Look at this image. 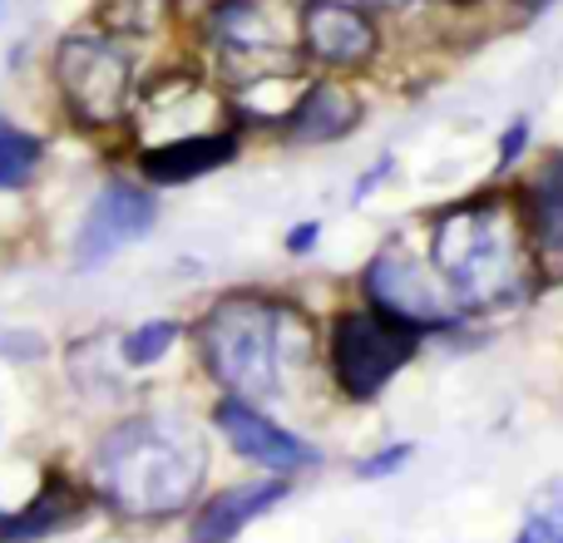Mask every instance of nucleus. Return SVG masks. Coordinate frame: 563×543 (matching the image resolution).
I'll return each instance as SVG.
<instances>
[{
	"instance_id": "1",
	"label": "nucleus",
	"mask_w": 563,
	"mask_h": 543,
	"mask_svg": "<svg viewBox=\"0 0 563 543\" xmlns=\"http://www.w3.org/2000/svg\"><path fill=\"white\" fill-rule=\"evenodd\" d=\"M208 475V445L184 415L119 420L89 459V489L129 524L184 514Z\"/></svg>"
},
{
	"instance_id": "2",
	"label": "nucleus",
	"mask_w": 563,
	"mask_h": 543,
	"mask_svg": "<svg viewBox=\"0 0 563 543\" xmlns=\"http://www.w3.org/2000/svg\"><path fill=\"white\" fill-rule=\"evenodd\" d=\"M430 267L445 277L465 317L525 301L534 281V247L519 208H509L499 193L445 203L430 218Z\"/></svg>"
},
{
	"instance_id": "3",
	"label": "nucleus",
	"mask_w": 563,
	"mask_h": 543,
	"mask_svg": "<svg viewBox=\"0 0 563 543\" xmlns=\"http://www.w3.org/2000/svg\"><path fill=\"white\" fill-rule=\"evenodd\" d=\"M307 321L291 301L267 291H228L198 321V356L213 386L238 400H277L287 370L307 361Z\"/></svg>"
},
{
	"instance_id": "4",
	"label": "nucleus",
	"mask_w": 563,
	"mask_h": 543,
	"mask_svg": "<svg viewBox=\"0 0 563 543\" xmlns=\"http://www.w3.org/2000/svg\"><path fill=\"white\" fill-rule=\"evenodd\" d=\"M420 346L426 336L406 321L376 307H346L327 321V376L341 400L371 406L420 356Z\"/></svg>"
},
{
	"instance_id": "5",
	"label": "nucleus",
	"mask_w": 563,
	"mask_h": 543,
	"mask_svg": "<svg viewBox=\"0 0 563 543\" xmlns=\"http://www.w3.org/2000/svg\"><path fill=\"white\" fill-rule=\"evenodd\" d=\"M361 297H366V307L416 326L420 336H455V331L470 326L460 301L450 297L445 277L430 267V257L410 253L406 243H386L366 257V267H361Z\"/></svg>"
},
{
	"instance_id": "6",
	"label": "nucleus",
	"mask_w": 563,
	"mask_h": 543,
	"mask_svg": "<svg viewBox=\"0 0 563 543\" xmlns=\"http://www.w3.org/2000/svg\"><path fill=\"white\" fill-rule=\"evenodd\" d=\"M55 79L65 89V104L79 124L104 129L124 114L129 89H134V59L129 49H119L114 40L75 35L59 45L55 55Z\"/></svg>"
},
{
	"instance_id": "7",
	"label": "nucleus",
	"mask_w": 563,
	"mask_h": 543,
	"mask_svg": "<svg viewBox=\"0 0 563 543\" xmlns=\"http://www.w3.org/2000/svg\"><path fill=\"white\" fill-rule=\"evenodd\" d=\"M213 430L233 445L238 459L247 465L267 469V475H287L297 479L301 469H317L321 465V450L307 445L297 430L277 425L267 410H257L253 400H238V396H223L213 406Z\"/></svg>"
},
{
	"instance_id": "8",
	"label": "nucleus",
	"mask_w": 563,
	"mask_h": 543,
	"mask_svg": "<svg viewBox=\"0 0 563 543\" xmlns=\"http://www.w3.org/2000/svg\"><path fill=\"white\" fill-rule=\"evenodd\" d=\"M297 45L307 59L327 69L371 65L380 49L376 10L361 0H301L297 5Z\"/></svg>"
},
{
	"instance_id": "9",
	"label": "nucleus",
	"mask_w": 563,
	"mask_h": 543,
	"mask_svg": "<svg viewBox=\"0 0 563 543\" xmlns=\"http://www.w3.org/2000/svg\"><path fill=\"white\" fill-rule=\"evenodd\" d=\"M154 223H158L154 193L139 184H124V178H109L95 193V203H89L85 223H79V233H75V267L79 272L104 267L109 257L124 253L129 243L154 233Z\"/></svg>"
},
{
	"instance_id": "10",
	"label": "nucleus",
	"mask_w": 563,
	"mask_h": 543,
	"mask_svg": "<svg viewBox=\"0 0 563 543\" xmlns=\"http://www.w3.org/2000/svg\"><path fill=\"white\" fill-rule=\"evenodd\" d=\"M366 119V99L356 95L351 85L341 79H311L297 99L277 114L282 134L287 144H301V148H317V144H341L351 138Z\"/></svg>"
},
{
	"instance_id": "11",
	"label": "nucleus",
	"mask_w": 563,
	"mask_h": 543,
	"mask_svg": "<svg viewBox=\"0 0 563 543\" xmlns=\"http://www.w3.org/2000/svg\"><path fill=\"white\" fill-rule=\"evenodd\" d=\"M291 499V479L287 475H267V479H243V485H228L218 495H208L194 509V524H188V543H233L247 524H257L263 514H273L277 505Z\"/></svg>"
},
{
	"instance_id": "12",
	"label": "nucleus",
	"mask_w": 563,
	"mask_h": 543,
	"mask_svg": "<svg viewBox=\"0 0 563 543\" xmlns=\"http://www.w3.org/2000/svg\"><path fill=\"white\" fill-rule=\"evenodd\" d=\"M243 148L238 129H194V134H178L168 144H154L139 154V168H144L148 184L158 188H178L194 184V178H208L218 168H228Z\"/></svg>"
},
{
	"instance_id": "13",
	"label": "nucleus",
	"mask_w": 563,
	"mask_h": 543,
	"mask_svg": "<svg viewBox=\"0 0 563 543\" xmlns=\"http://www.w3.org/2000/svg\"><path fill=\"white\" fill-rule=\"evenodd\" d=\"M515 208H519L529 247L539 257H559L563 253V148L549 154L539 168H529L515 193Z\"/></svg>"
},
{
	"instance_id": "14",
	"label": "nucleus",
	"mask_w": 563,
	"mask_h": 543,
	"mask_svg": "<svg viewBox=\"0 0 563 543\" xmlns=\"http://www.w3.org/2000/svg\"><path fill=\"white\" fill-rule=\"evenodd\" d=\"M85 514V495H79L69 479H45L40 495L30 499L20 514L0 519V543H30V539H45V534H59L65 524Z\"/></svg>"
},
{
	"instance_id": "15",
	"label": "nucleus",
	"mask_w": 563,
	"mask_h": 543,
	"mask_svg": "<svg viewBox=\"0 0 563 543\" xmlns=\"http://www.w3.org/2000/svg\"><path fill=\"white\" fill-rule=\"evenodd\" d=\"M178 321L174 317H154V321H139L134 331H124V341H119V356H124V366L129 370H148V366H158V361L174 351V341H178Z\"/></svg>"
},
{
	"instance_id": "16",
	"label": "nucleus",
	"mask_w": 563,
	"mask_h": 543,
	"mask_svg": "<svg viewBox=\"0 0 563 543\" xmlns=\"http://www.w3.org/2000/svg\"><path fill=\"white\" fill-rule=\"evenodd\" d=\"M40 168V138L0 119V193L5 188H25Z\"/></svg>"
},
{
	"instance_id": "17",
	"label": "nucleus",
	"mask_w": 563,
	"mask_h": 543,
	"mask_svg": "<svg viewBox=\"0 0 563 543\" xmlns=\"http://www.w3.org/2000/svg\"><path fill=\"white\" fill-rule=\"evenodd\" d=\"M515 543H563V479H549L525 509Z\"/></svg>"
},
{
	"instance_id": "18",
	"label": "nucleus",
	"mask_w": 563,
	"mask_h": 543,
	"mask_svg": "<svg viewBox=\"0 0 563 543\" xmlns=\"http://www.w3.org/2000/svg\"><path fill=\"white\" fill-rule=\"evenodd\" d=\"M416 459V445L410 440H390V445H380V450H371V455H361L356 465H351V475L356 479H390V475H400V469Z\"/></svg>"
},
{
	"instance_id": "19",
	"label": "nucleus",
	"mask_w": 563,
	"mask_h": 543,
	"mask_svg": "<svg viewBox=\"0 0 563 543\" xmlns=\"http://www.w3.org/2000/svg\"><path fill=\"white\" fill-rule=\"evenodd\" d=\"M114 5L119 10H109V25H119V30H154L174 0H114Z\"/></svg>"
},
{
	"instance_id": "20",
	"label": "nucleus",
	"mask_w": 563,
	"mask_h": 543,
	"mask_svg": "<svg viewBox=\"0 0 563 543\" xmlns=\"http://www.w3.org/2000/svg\"><path fill=\"white\" fill-rule=\"evenodd\" d=\"M529 138H534V124H529V119L519 114L515 124H509L505 134H499V174H509V168H515L519 158L529 154Z\"/></svg>"
},
{
	"instance_id": "21",
	"label": "nucleus",
	"mask_w": 563,
	"mask_h": 543,
	"mask_svg": "<svg viewBox=\"0 0 563 543\" xmlns=\"http://www.w3.org/2000/svg\"><path fill=\"white\" fill-rule=\"evenodd\" d=\"M390 168H396V154H380V158H376V168H366V174H361L356 184H351V208L366 203V198L376 193V188L390 178Z\"/></svg>"
},
{
	"instance_id": "22",
	"label": "nucleus",
	"mask_w": 563,
	"mask_h": 543,
	"mask_svg": "<svg viewBox=\"0 0 563 543\" xmlns=\"http://www.w3.org/2000/svg\"><path fill=\"white\" fill-rule=\"evenodd\" d=\"M317 243H321V223H317V218H311V223L287 228V237H282V247H287L291 257H307V253H317Z\"/></svg>"
},
{
	"instance_id": "23",
	"label": "nucleus",
	"mask_w": 563,
	"mask_h": 543,
	"mask_svg": "<svg viewBox=\"0 0 563 543\" xmlns=\"http://www.w3.org/2000/svg\"><path fill=\"white\" fill-rule=\"evenodd\" d=\"M549 5H554V0H515V10H525L529 20H534V15H544Z\"/></svg>"
},
{
	"instance_id": "24",
	"label": "nucleus",
	"mask_w": 563,
	"mask_h": 543,
	"mask_svg": "<svg viewBox=\"0 0 563 543\" xmlns=\"http://www.w3.org/2000/svg\"><path fill=\"white\" fill-rule=\"evenodd\" d=\"M361 5H366V10H406L410 0H361Z\"/></svg>"
},
{
	"instance_id": "25",
	"label": "nucleus",
	"mask_w": 563,
	"mask_h": 543,
	"mask_svg": "<svg viewBox=\"0 0 563 543\" xmlns=\"http://www.w3.org/2000/svg\"><path fill=\"white\" fill-rule=\"evenodd\" d=\"M0 15H5V0H0Z\"/></svg>"
}]
</instances>
